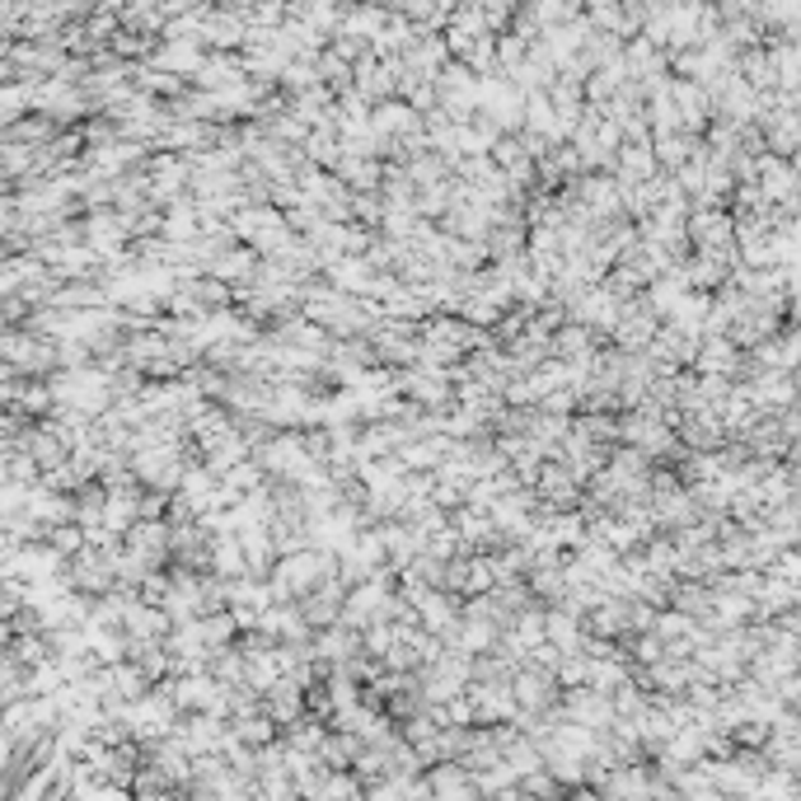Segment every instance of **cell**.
Wrapping results in <instances>:
<instances>
[{"label":"cell","instance_id":"cell-1","mask_svg":"<svg viewBox=\"0 0 801 801\" xmlns=\"http://www.w3.org/2000/svg\"><path fill=\"white\" fill-rule=\"evenodd\" d=\"M633 652H638V661H661V642H656V633H638V638H633Z\"/></svg>","mask_w":801,"mask_h":801}]
</instances>
